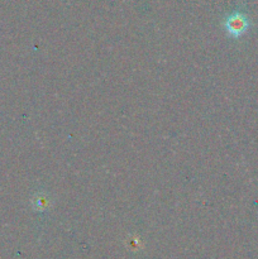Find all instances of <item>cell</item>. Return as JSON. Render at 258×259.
<instances>
[{
  "mask_svg": "<svg viewBox=\"0 0 258 259\" xmlns=\"http://www.w3.org/2000/svg\"><path fill=\"white\" fill-rule=\"evenodd\" d=\"M248 27H249L248 18L242 13H234L225 22V28H227L228 33L233 37L243 35L248 30Z\"/></svg>",
  "mask_w": 258,
  "mask_h": 259,
  "instance_id": "1",
  "label": "cell"
}]
</instances>
